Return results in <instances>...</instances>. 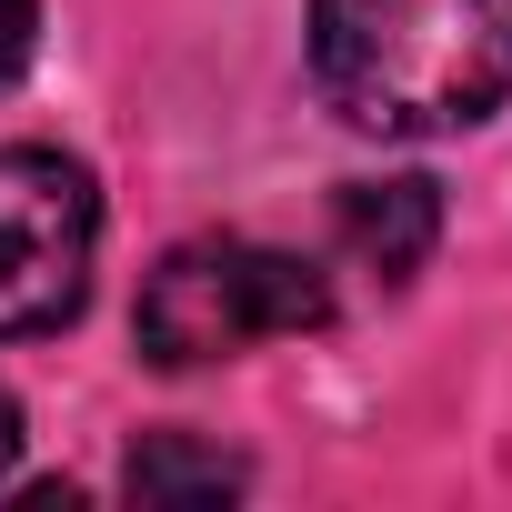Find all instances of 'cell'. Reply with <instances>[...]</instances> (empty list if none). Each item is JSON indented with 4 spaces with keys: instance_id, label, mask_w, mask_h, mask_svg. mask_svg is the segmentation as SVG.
<instances>
[{
    "instance_id": "cell-1",
    "label": "cell",
    "mask_w": 512,
    "mask_h": 512,
    "mask_svg": "<svg viewBox=\"0 0 512 512\" xmlns=\"http://www.w3.org/2000/svg\"><path fill=\"white\" fill-rule=\"evenodd\" d=\"M312 81L372 141L472 131L512 91V0H312Z\"/></svg>"
},
{
    "instance_id": "cell-2",
    "label": "cell",
    "mask_w": 512,
    "mask_h": 512,
    "mask_svg": "<svg viewBox=\"0 0 512 512\" xmlns=\"http://www.w3.org/2000/svg\"><path fill=\"white\" fill-rule=\"evenodd\" d=\"M322 322H332L322 262L241 241V231H201V241L161 251L151 282H141V352L161 372L231 362L251 342H292V332H322Z\"/></svg>"
},
{
    "instance_id": "cell-3",
    "label": "cell",
    "mask_w": 512,
    "mask_h": 512,
    "mask_svg": "<svg viewBox=\"0 0 512 512\" xmlns=\"http://www.w3.org/2000/svg\"><path fill=\"white\" fill-rule=\"evenodd\" d=\"M91 251H101V191L71 151H0V342L61 332L91 302Z\"/></svg>"
},
{
    "instance_id": "cell-4",
    "label": "cell",
    "mask_w": 512,
    "mask_h": 512,
    "mask_svg": "<svg viewBox=\"0 0 512 512\" xmlns=\"http://www.w3.org/2000/svg\"><path fill=\"white\" fill-rule=\"evenodd\" d=\"M332 241H342L352 272H372L382 292H402L432 262V241H442V201H432V181H352L332 201Z\"/></svg>"
},
{
    "instance_id": "cell-5",
    "label": "cell",
    "mask_w": 512,
    "mask_h": 512,
    "mask_svg": "<svg viewBox=\"0 0 512 512\" xmlns=\"http://www.w3.org/2000/svg\"><path fill=\"white\" fill-rule=\"evenodd\" d=\"M121 482H131V502H231L241 492V462L211 452V442H191V432H151Z\"/></svg>"
},
{
    "instance_id": "cell-6",
    "label": "cell",
    "mask_w": 512,
    "mask_h": 512,
    "mask_svg": "<svg viewBox=\"0 0 512 512\" xmlns=\"http://www.w3.org/2000/svg\"><path fill=\"white\" fill-rule=\"evenodd\" d=\"M31 61V0H0V81Z\"/></svg>"
},
{
    "instance_id": "cell-7",
    "label": "cell",
    "mask_w": 512,
    "mask_h": 512,
    "mask_svg": "<svg viewBox=\"0 0 512 512\" xmlns=\"http://www.w3.org/2000/svg\"><path fill=\"white\" fill-rule=\"evenodd\" d=\"M11 452H21V412H11V392H0V482H11Z\"/></svg>"
}]
</instances>
